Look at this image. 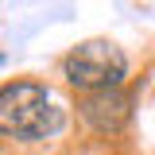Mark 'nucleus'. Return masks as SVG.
<instances>
[{"instance_id": "1", "label": "nucleus", "mask_w": 155, "mask_h": 155, "mask_svg": "<svg viewBox=\"0 0 155 155\" xmlns=\"http://www.w3.org/2000/svg\"><path fill=\"white\" fill-rule=\"evenodd\" d=\"M66 128V109L51 101V89L35 78H16L0 85V136L39 143Z\"/></svg>"}, {"instance_id": "2", "label": "nucleus", "mask_w": 155, "mask_h": 155, "mask_svg": "<svg viewBox=\"0 0 155 155\" xmlns=\"http://www.w3.org/2000/svg\"><path fill=\"white\" fill-rule=\"evenodd\" d=\"M58 70L66 78V85H74L78 93H97V89H120L124 85L128 58L109 39H85L74 51L62 54Z\"/></svg>"}, {"instance_id": "3", "label": "nucleus", "mask_w": 155, "mask_h": 155, "mask_svg": "<svg viewBox=\"0 0 155 155\" xmlns=\"http://www.w3.org/2000/svg\"><path fill=\"white\" fill-rule=\"evenodd\" d=\"M78 116H81L97 136H116L128 120H132V97L124 93V89L78 93Z\"/></svg>"}, {"instance_id": "4", "label": "nucleus", "mask_w": 155, "mask_h": 155, "mask_svg": "<svg viewBox=\"0 0 155 155\" xmlns=\"http://www.w3.org/2000/svg\"><path fill=\"white\" fill-rule=\"evenodd\" d=\"M0 66H4V54H0Z\"/></svg>"}]
</instances>
